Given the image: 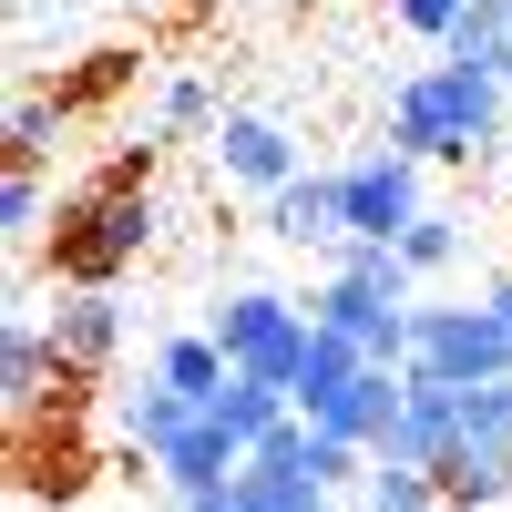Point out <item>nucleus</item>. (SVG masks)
Segmentation results:
<instances>
[{
  "mask_svg": "<svg viewBox=\"0 0 512 512\" xmlns=\"http://www.w3.org/2000/svg\"><path fill=\"white\" fill-rule=\"evenodd\" d=\"M441 62H461V72H492V82H512V0H472L451 31H441Z\"/></svg>",
  "mask_w": 512,
  "mask_h": 512,
  "instance_id": "2eb2a0df",
  "label": "nucleus"
},
{
  "mask_svg": "<svg viewBox=\"0 0 512 512\" xmlns=\"http://www.w3.org/2000/svg\"><path fill=\"white\" fill-rule=\"evenodd\" d=\"M400 256L431 277V267H451V256H461V226H451V216H410V226H400Z\"/></svg>",
  "mask_w": 512,
  "mask_h": 512,
  "instance_id": "393cba45",
  "label": "nucleus"
},
{
  "mask_svg": "<svg viewBox=\"0 0 512 512\" xmlns=\"http://www.w3.org/2000/svg\"><path fill=\"white\" fill-rule=\"evenodd\" d=\"M195 410H205V400H185V390H175V379H164V369H154V379H144V390H123V441H134V451L154 461V451H164V441H175V431H185V420H195Z\"/></svg>",
  "mask_w": 512,
  "mask_h": 512,
  "instance_id": "dca6fc26",
  "label": "nucleus"
},
{
  "mask_svg": "<svg viewBox=\"0 0 512 512\" xmlns=\"http://www.w3.org/2000/svg\"><path fill=\"white\" fill-rule=\"evenodd\" d=\"M410 369H431V379H502L512 369V338L492 318V297H451V308H410Z\"/></svg>",
  "mask_w": 512,
  "mask_h": 512,
  "instance_id": "7ed1b4c3",
  "label": "nucleus"
},
{
  "mask_svg": "<svg viewBox=\"0 0 512 512\" xmlns=\"http://www.w3.org/2000/svg\"><path fill=\"white\" fill-rule=\"evenodd\" d=\"M62 134H72V93H21L11 103V164L62 154Z\"/></svg>",
  "mask_w": 512,
  "mask_h": 512,
  "instance_id": "aec40b11",
  "label": "nucleus"
},
{
  "mask_svg": "<svg viewBox=\"0 0 512 512\" xmlns=\"http://www.w3.org/2000/svg\"><path fill=\"white\" fill-rule=\"evenodd\" d=\"M123 11H175V0H123Z\"/></svg>",
  "mask_w": 512,
  "mask_h": 512,
  "instance_id": "c85d7f7f",
  "label": "nucleus"
},
{
  "mask_svg": "<svg viewBox=\"0 0 512 512\" xmlns=\"http://www.w3.org/2000/svg\"><path fill=\"white\" fill-rule=\"evenodd\" d=\"M338 216H349V236H400L410 216H420V154H369V164H349L338 175Z\"/></svg>",
  "mask_w": 512,
  "mask_h": 512,
  "instance_id": "20e7f679",
  "label": "nucleus"
},
{
  "mask_svg": "<svg viewBox=\"0 0 512 512\" xmlns=\"http://www.w3.org/2000/svg\"><path fill=\"white\" fill-rule=\"evenodd\" d=\"M41 205H52V195H41V164H11V175H0V226L31 236V226H41Z\"/></svg>",
  "mask_w": 512,
  "mask_h": 512,
  "instance_id": "a878e982",
  "label": "nucleus"
},
{
  "mask_svg": "<svg viewBox=\"0 0 512 512\" xmlns=\"http://www.w3.org/2000/svg\"><path fill=\"white\" fill-rule=\"evenodd\" d=\"M431 482H441L451 512H492V502H512V441H451Z\"/></svg>",
  "mask_w": 512,
  "mask_h": 512,
  "instance_id": "f8f14e48",
  "label": "nucleus"
},
{
  "mask_svg": "<svg viewBox=\"0 0 512 512\" xmlns=\"http://www.w3.org/2000/svg\"><path fill=\"white\" fill-rule=\"evenodd\" d=\"M328 256H338V277H359V287H379V297H410V277H420L410 256H400V236H338Z\"/></svg>",
  "mask_w": 512,
  "mask_h": 512,
  "instance_id": "6ab92c4d",
  "label": "nucleus"
},
{
  "mask_svg": "<svg viewBox=\"0 0 512 512\" xmlns=\"http://www.w3.org/2000/svg\"><path fill=\"white\" fill-rule=\"evenodd\" d=\"M297 318H308L297 297H277V287H236L226 308H216V349H226V359H256V349H277Z\"/></svg>",
  "mask_w": 512,
  "mask_h": 512,
  "instance_id": "ddd939ff",
  "label": "nucleus"
},
{
  "mask_svg": "<svg viewBox=\"0 0 512 512\" xmlns=\"http://www.w3.org/2000/svg\"><path fill=\"white\" fill-rule=\"evenodd\" d=\"M461 441H512V369L461 390Z\"/></svg>",
  "mask_w": 512,
  "mask_h": 512,
  "instance_id": "5701e85b",
  "label": "nucleus"
},
{
  "mask_svg": "<svg viewBox=\"0 0 512 512\" xmlns=\"http://www.w3.org/2000/svg\"><path fill=\"white\" fill-rule=\"evenodd\" d=\"M205 410H216V420H226V431H236V441L256 451V441H267V431H277V420H287L297 400L277 390V379H256V369H226V390H216V400H205Z\"/></svg>",
  "mask_w": 512,
  "mask_h": 512,
  "instance_id": "f3484780",
  "label": "nucleus"
},
{
  "mask_svg": "<svg viewBox=\"0 0 512 512\" xmlns=\"http://www.w3.org/2000/svg\"><path fill=\"white\" fill-rule=\"evenodd\" d=\"M62 379H72V359L52 349V328L11 318V338H0V410H11V431H21V420H41V410L62 400Z\"/></svg>",
  "mask_w": 512,
  "mask_h": 512,
  "instance_id": "423d86ee",
  "label": "nucleus"
},
{
  "mask_svg": "<svg viewBox=\"0 0 512 512\" xmlns=\"http://www.w3.org/2000/svg\"><path fill=\"white\" fill-rule=\"evenodd\" d=\"M400 390H410V369H379V359H369V369L349 379V390H328V400H318L308 420H318V431H338V441H359V451H369V441H379V431L400 420Z\"/></svg>",
  "mask_w": 512,
  "mask_h": 512,
  "instance_id": "1a4fd4ad",
  "label": "nucleus"
},
{
  "mask_svg": "<svg viewBox=\"0 0 512 512\" xmlns=\"http://www.w3.org/2000/svg\"><path fill=\"white\" fill-rule=\"evenodd\" d=\"M267 226L287 246H338V236H349V216H338V175H287L277 205H267Z\"/></svg>",
  "mask_w": 512,
  "mask_h": 512,
  "instance_id": "4468645a",
  "label": "nucleus"
},
{
  "mask_svg": "<svg viewBox=\"0 0 512 512\" xmlns=\"http://www.w3.org/2000/svg\"><path fill=\"white\" fill-rule=\"evenodd\" d=\"M154 226H164V205L144 195V185H123V175H93L72 205H62V236H52V267H62V287H113L134 256L154 246Z\"/></svg>",
  "mask_w": 512,
  "mask_h": 512,
  "instance_id": "f03ea898",
  "label": "nucleus"
},
{
  "mask_svg": "<svg viewBox=\"0 0 512 512\" xmlns=\"http://www.w3.org/2000/svg\"><path fill=\"white\" fill-rule=\"evenodd\" d=\"M359 369H369L359 338H349V328H318V338H308V369H297V410H318L328 390H349Z\"/></svg>",
  "mask_w": 512,
  "mask_h": 512,
  "instance_id": "a211bd4d",
  "label": "nucleus"
},
{
  "mask_svg": "<svg viewBox=\"0 0 512 512\" xmlns=\"http://www.w3.org/2000/svg\"><path fill=\"white\" fill-rule=\"evenodd\" d=\"M52 349L72 359V379H103L113 349H123V297H113V287H62V308H52Z\"/></svg>",
  "mask_w": 512,
  "mask_h": 512,
  "instance_id": "0eeeda50",
  "label": "nucleus"
},
{
  "mask_svg": "<svg viewBox=\"0 0 512 512\" xmlns=\"http://www.w3.org/2000/svg\"><path fill=\"white\" fill-rule=\"evenodd\" d=\"M390 11H400V21L420 31V41H441V31H451L461 11H472V0H390Z\"/></svg>",
  "mask_w": 512,
  "mask_h": 512,
  "instance_id": "bb28decb",
  "label": "nucleus"
},
{
  "mask_svg": "<svg viewBox=\"0 0 512 512\" xmlns=\"http://www.w3.org/2000/svg\"><path fill=\"white\" fill-rule=\"evenodd\" d=\"M154 134H216V93H205V82H164L154 93Z\"/></svg>",
  "mask_w": 512,
  "mask_h": 512,
  "instance_id": "b1692460",
  "label": "nucleus"
},
{
  "mask_svg": "<svg viewBox=\"0 0 512 512\" xmlns=\"http://www.w3.org/2000/svg\"><path fill=\"white\" fill-rule=\"evenodd\" d=\"M185 512H328V482H308V472H267V461H236V482L185 492Z\"/></svg>",
  "mask_w": 512,
  "mask_h": 512,
  "instance_id": "9d476101",
  "label": "nucleus"
},
{
  "mask_svg": "<svg viewBox=\"0 0 512 512\" xmlns=\"http://www.w3.org/2000/svg\"><path fill=\"white\" fill-rule=\"evenodd\" d=\"M308 318H318V328H349L379 369H410V308H400V297H379V287H359V277H328V287L308 297Z\"/></svg>",
  "mask_w": 512,
  "mask_h": 512,
  "instance_id": "39448f33",
  "label": "nucleus"
},
{
  "mask_svg": "<svg viewBox=\"0 0 512 512\" xmlns=\"http://www.w3.org/2000/svg\"><path fill=\"white\" fill-rule=\"evenodd\" d=\"M369 512H451L431 472H410V461H369Z\"/></svg>",
  "mask_w": 512,
  "mask_h": 512,
  "instance_id": "4be33fe9",
  "label": "nucleus"
},
{
  "mask_svg": "<svg viewBox=\"0 0 512 512\" xmlns=\"http://www.w3.org/2000/svg\"><path fill=\"white\" fill-rule=\"evenodd\" d=\"M154 369H164V379H175V390H185V400H216L236 359L216 349V328H205V338H164V359H154Z\"/></svg>",
  "mask_w": 512,
  "mask_h": 512,
  "instance_id": "412c9836",
  "label": "nucleus"
},
{
  "mask_svg": "<svg viewBox=\"0 0 512 512\" xmlns=\"http://www.w3.org/2000/svg\"><path fill=\"white\" fill-rule=\"evenodd\" d=\"M492 318H502V338H512V277H502V287H492Z\"/></svg>",
  "mask_w": 512,
  "mask_h": 512,
  "instance_id": "cd10ccee",
  "label": "nucleus"
},
{
  "mask_svg": "<svg viewBox=\"0 0 512 512\" xmlns=\"http://www.w3.org/2000/svg\"><path fill=\"white\" fill-rule=\"evenodd\" d=\"M390 144L420 154V164H482L502 144V82L492 72H461V62H431L390 93Z\"/></svg>",
  "mask_w": 512,
  "mask_h": 512,
  "instance_id": "f257e3e1",
  "label": "nucleus"
},
{
  "mask_svg": "<svg viewBox=\"0 0 512 512\" xmlns=\"http://www.w3.org/2000/svg\"><path fill=\"white\" fill-rule=\"evenodd\" d=\"M236 461H246V441L226 431V420H216V410H195V420H185V431H175V441H164V451H154V472H164V482H175V502H185V492H216V482H236Z\"/></svg>",
  "mask_w": 512,
  "mask_h": 512,
  "instance_id": "6e6552de",
  "label": "nucleus"
},
{
  "mask_svg": "<svg viewBox=\"0 0 512 512\" xmlns=\"http://www.w3.org/2000/svg\"><path fill=\"white\" fill-rule=\"evenodd\" d=\"M205 144H216V164H226L236 185H267V195H277V185L297 175V144L277 134L267 113H216V134H205Z\"/></svg>",
  "mask_w": 512,
  "mask_h": 512,
  "instance_id": "9b49d317",
  "label": "nucleus"
}]
</instances>
